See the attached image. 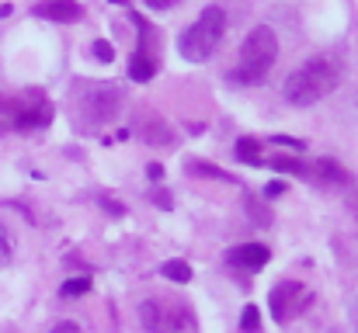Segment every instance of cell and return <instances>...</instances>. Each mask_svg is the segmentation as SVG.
I'll list each match as a JSON object with an SVG mask.
<instances>
[{
	"mask_svg": "<svg viewBox=\"0 0 358 333\" xmlns=\"http://www.w3.org/2000/svg\"><path fill=\"white\" fill-rule=\"evenodd\" d=\"M49 121H52V105H49L38 91H31V94H24L21 101H14L10 128L31 132V128H42V125H49Z\"/></svg>",
	"mask_w": 358,
	"mask_h": 333,
	"instance_id": "cell-8",
	"label": "cell"
},
{
	"mask_svg": "<svg viewBox=\"0 0 358 333\" xmlns=\"http://www.w3.org/2000/svg\"><path fill=\"white\" fill-rule=\"evenodd\" d=\"M275 59H278V35L268 24L250 28V35L240 45L237 66L230 70V84H243V87L264 84L271 66H275Z\"/></svg>",
	"mask_w": 358,
	"mask_h": 333,
	"instance_id": "cell-2",
	"label": "cell"
},
{
	"mask_svg": "<svg viewBox=\"0 0 358 333\" xmlns=\"http://www.w3.org/2000/svg\"><path fill=\"white\" fill-rule=\"evenodd\" d=\"M87 288H91V278H87V274H80V278H70V281H63L59 295H63V299H73V295H84Z\"/></svg>",
	"mask_w": 358,
	"mask_h": 333,
	"instance_id": "cell-16",
	"label": "cell"
},
{
	"mask_svg": "<svg viewBox=\"0 0 358 333\" xmlns=\"http://www.w3.org/2000/svg\"><path fill=\"white\" fill-rule=\"evenodd\" d=\"M122 108V91L115 87H94L80 98V114H84V125L94 128L101 121H112Z\"/></svg>",
	"mask_w": 358,
	"mask_h": 333,
	"instance_id": "cell-6",
	"label": "cell"
},
{
	"mask_svg": "<svg viewBox=\"0 0 358 333\" xmlns=\"http://www.w3.org/2000/svg\"><path fill=\"white\" fill-rule=\"evenodd\" d=\"M234 153H237L240 163H247V167H264V153H261V142H257L254 135H243V139H237Z\"/></svg>",
	"mask_w": 358,
	"mask_h": 333,
	"instance_id": "cell-13",
	"label": "cell"
},
{
	"mask_svg": "<svg viewBox=\"0 0 358 333\" xmlns=\"http://www.w3.org/2000/svg\"><path fill=\"white\" fill-rule=\"evenodd\" d=\"M115 3H125V0H115Z\"/></svg>",
	"mask_w": 358,
	"mask_h": 333,
	"instance_id": "cell-27",
	"label": "cell"
},
{
	"mask_svg": "<svg viewBox=\"0 0 358 333\" xmlns=\"http://www.w3.org/2000/svg\"><path fill=\"white\" fill-rule=\"evenodd\" d=\"M139 135H143V142H150V146H167V149L178 142L174 132H171V125L160 121V118H153V114H143V121H139Z\"/></svg>",
	"mask_w": 358,
	"mask_h": 333,
	"instance_id": "cell-11",
	"label": "cell"
},
{
	"mask_svg": "<svg viewBox=\"0 0 358 333\" xmlns=\"http://www.w3.org/2000/svg\"><path fill=\"white\" fill-rule=\"evenodd\" d=\"M160 274L171 278L174 285H185V281H192V264H188V260H167V264L160 267Z\"/></svg>",
	"mask_w": 358,
	"mask_h": 333,
	"instance_id": "cell-14",
	"label": "cell"
},
{
	"mask_svg": "<svg viewBox=\"0 0 358 333\" xmlns=\"http://www.w3.org/2000/svg\"><path fill=\"white\" fill-rule=\"evenodd\" d=\"M310 177L313 181H324V184H341V188L352 184V174L338 160H317V163H310Z\"/></svg>",
	"mask_w": 358,
	"mask_h": 333,
	"instance_id": "cell-12",
	"label": "cell"
},
{
	"mask_svg": "<svg viewBox=\"0 0 358 333\" xmlns=\"http://www.w3.org/2000/svg\"><path fill=\"white\" fill-rule=\"evenodd\" d=\"M146 7H153V10H167V7H174L178 0H143Z\"/></svg>",
	"mask_w": 358,
	"mask_h": 333,
	"instance_id": "cell-22",
	"label": "cell"
},
{
	"mask_svg": "<svg viewBox=\"0 0 358 333\" xmlns=\"http://www.w3.org/2000/svg\"><path fill=\"white\" fill-rule=\"evenodd\" d=\"M56 333H80L77 323H63V327H56Z\"/></svg>",
	"mask_w": 358,
	"mask_h": 333,
	"instance_id": "cell-26",
	"label": "cell"
},
{
	"mask_svg": "<svg viewBox=\"0 0 358 333\" xmlns=\"http://www.w3.org/2000/svg\"><path fill=\"white\" fill-rule=\"evenodd\" d=\"M10 257H14V239L7 236V229L0 225V267L3 264H10Z\"/></svg>",
	"mask_w": 358,
	"mask_h": 333,
	"instance_id": "cell-18",
	"label": "cell"
},
{
	"mask_svg": "<svg viewBox=\"0 0 358 333\" xmlns=\"http://www.w3.org/2000/svg\"><path fill=\"white\" fill-rule=\"evenodd\" d=\"M132 24L139 31V45H136V52L129 59V80L132 84H146V80L157 77V52H153L157 35H153V24L146 17H139V14H132Z\"/></svg>",
	"mask_w": 358,
	"mask_h": 333,
	"instance_id": "cell-5",
	"label": "cell"
},
{
	"mask_svg": "<svg viewBox=\"0 0 358 333\" xmlns=\"http://www.w3.org/2000/svg\"><path fill=\"white\" fill-rule=\"evenodd\" d=\"M35 17H45V21H59V24H73L84 17V7L77 0H42L35 3Z\"/></svg>",
	"mask_w": 358,
	"mask_h": 333,
	"instance_id": "cell-10",
	"label": "cell"
},
{
	"mask_svg": "<svg viewBox=\"0 0 358 333\" xmlns=\"http://www.w3.org/2000/svg\"><path fill=\"white\" fill-rule=\"evenodd\" d=\"M223 35H227V10H223L220 3H209V7H202V14L181 31L178 52H181L188 63H206V59L220 49Z\"/></svg>",
	"mask_w": 358,
	"mask_h": 333,
	"instance_id": "cell-3",
	"label": "cell"
},
{
	"mask_svg": "<svg viewBox=\"0 0 358 333\" xmlns=\"http://www.w3.org/2000/svg\"><path fill=\"white\" fill-rule=\"evenodd\" d=\"M348 209H352V216L358 219V191H352V195H348Z\"/></svg>",
	"mask_w": 358,
	"mask_h": 333,
	"instance_id": "cell-25",
	"label": "cell"
},
{
	"mask_svg": "<svg viewBox=\"0 0 358 333\" xmlns=\"http://www.w3.org/2000/svg\"><path fill=\"white\" fill-rule=\"evenodd\" d=\"M299 302H310V295H306V288L299 285V281H278L275 288H271V295H268V306H271V320L275 323H289L303 306Z\"/></svg>",
	"mask_w": 358,
	"mask_h": 333,
	"instance_id": "cell-7",
	"label": "cell"
},
{
	"mask_svg": "<svg viewBox=\"0 0 358 333\" xmlns=\"http://www.w3.org/2000/svg\"><path fill=\"white\" fill-rule=\"evenodd\" d=\"M285 195V181H268L264 184V198L271 202V198H282Z\"/></svg>",
	"mask_w": 358,
	"mask_h": 333,
	"instance_id": "cell-20",
	"label": "cell"
},
{
	"mask_svg": "<svg viewBox=\"0 0 358 333\" xmlns=\"http://www.w3.org/2000/svg\"><path fill=\"white\" fill-rule=\"evenodd\" d=\"M101 205H105L112 216H122V205H119V202H112V198H101Z\"/></svg>",
	"mask_w": 358,
	"mask_h": 333,
	"instance_id": "cell-24",
	"label": "cell"
},
{
	"mask_svg": "<svg viewBox=\"0 0 358 333\" xmlns=\"http://www.w3.org/2000/svg\"><path fill=\"white\" fill-rule=\"evenodd\" d=\"M91 49H94V59H101V63H112V59H115V49H112V42H105V38H98Z\"/></svg>",
	"mask_w": 358,
	"mask_h": 333,
	"instance_id": "cell-19",
	"label": "cell"
},
{
	"mask_svg": "<svg viewBox=\"0 0 358 333\" xmlns=\"http://www.w3.org/2000/svg\"><path fill=\"white\" fill-rule=\"evenodd\" d=\"M146 174H150V181H160V177H164V167H160V163H150Z\"/></svg>",
	"mask_w": 358,
	"mask_h": 333,
	"instance_id": "cell-23",
	"label": "cell"
},
{
	"mask_svg": "<svg viewBox=\"0 0 358 333\" xmlns=\"http://www.w3.org/2000/svg\"><path fill=\"white\" fill-rule=\"evenodd\" d=\"M271 260V250L264 243H237L230 250V267L237 271H261Z\"/></svg>",
	"mask_w": 358,
	"mask_h": 333,
	"instance_id": "cell-9",
	"label": "cell"
},
{
	"mask_svg": "<svg viewBox=\"0 0 358 333\" xmlns=\"http://www.w3.org/2000/svg\"><path fill=\"white\" fill-rule=\"evenodd\" d=\"M139 320L150 333H199V320L181 299H146L139 306Z\"/></svg>",
	"mask_w": 358,
	"mask_h": 333,
	"instance_id": "cell-4",
	"label": "cell"
},
{
	"mask_svg": "<svg viewBox=\"0 0 358 333\" xmlns=\"http://www.w3.org/2000/svg\"><path fill=\"white\" fill-rule=\"evenodd\" d=\"M240 333H261V313H257V306H243V313H240Z\"/></svg>",
	"mask_w": 358,
	"mask_h": 333,
	"instance_id": "cell-15",
	"label": "cell"
},
{
	"mask_svg": "<svg viewBox=\"0 0 358 333\" xmlns=\"http://www.w3.org/2000/svg\"><path fill=\"white\" fill-rule=\"evenodd\" d=\"M150 202H153V205H160V209H171V205H174V202L167 198V191H153V195H150Z\"/></svg>",
	"mask_w": 358,
	"mask_h": 333,
	"instance_id": "cell-21",
	"label": "cell"
},
{
	"mask_svg": "<svg viewBox=\"0 0 358 333\" xmlns=\"http://www.w3.org/2000/svg\"><path fill=\"white\" fill-rule=\"evenodd\" d=\"M338 80H341V70H338L334 59H327V56H310L306 63H299V66L285 77L282 94H285V101H289L292 108H310V105L324 101L327 94H334Z\"/></svg>",
	"mask_w": 358,
	"mask_h": 333,
	"instance_id": "cell-1",
	"label": "cell"
},
{
	"mask_svg": "<svg viewBox=\"0 0 358 333\" xmlns=\"http://www.w3.org/2000/svg\"><path fill=\"white\" fill-rule=\"evenodd\" d=\"M192 170H195V174H206V177H220V181H234V177H230L227 170H216V167H209L206 160H192Z\"/></svg>",
	"mask_w": 358,
	"mask_h": 333,
	"instance_id": "cell-17",
	"label": "cell"
}]
</instances>
